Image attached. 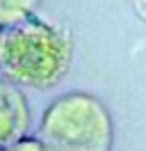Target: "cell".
<instances>
[{"instance_id": "cell-1", "label": "cell", "mask_w": 146, "mask_h": 151, "mask_svg": "<svg viewBox=\"0 0 146 151\" xmlns=\"http://www.w3.org/2000/svg\"><path fill=\"white\" fill-rule=\"evenodd\" d=\"M73 50V37L66 28L32 16L5 30L0 73L25 89H53L69 73Z\"/></svg>"}, {"instance_id": "cell-2", "label": "cell", "mask_w": 146, "mask_h": 151, "mask_svg": "<svg viewBox=\"0 0 146 151\" xmlns=\"http://www.w3.org/2000/svg\"><path fill=\"white\" fill-rule=\"evenodd\" d=\"M39 140L50 151H112L114 119L91 92H66L44 110Z\"/></svg>"}, {"instance_id": "cell-3", "label": "cell", "mask_w": 146, "mask_h": 151, "mask_svg": "<svg viewBox=\"0 0 146 151\" xmlns=\"http://www.w3.org/2000/svg\"><path fill=\"white\" fill-rule=\"evenodd\" d=\"M23 87L0 78V149L16 140L27 137L32 128V112Z\"/></svg>"}, {"instance_id": "cell-4", "label": "cell", "mask_w": 146, "mask_h": 151, "mask_svg": "<svg viewBox=\"0 0 146 151\" xmlns=\"http://www.w3.org/2000/svg\"><path fill=\"white\" fill-rule=\"evenodd\" d=\"M39 5L41 0H0V30L5 32L32 19Z\"/></svg>"}, {"instance_id": "cell-5", "label": "cell", "mask_w": 146, "mask_h": 151, "mask_svg": "<svg viewBox=\"0 0 146 151\" xmlns=\"http://www.w3.org/2000/svg\"><path fill=\"white\" fill-rule=\"evenodd\" d=\"M0 151H50L48 147L44 144V140H39V137H23V140H16L7 144V147H2Z\"/></svg>"}, {"instance_id": "cell-6", "label": "cell", "mask_w": 146, "mask_h": 151, "mask_svg": "<svg viewBox=\"0 0 146 151\" xmlns=\"http://www.w3.org/2000/svg\"><path fill=\"white\" fill-rule=\"evenodd\" d=\"M130 7L137 14V19L142 23H146V0H130Z\"/></svg>"}, {"instance_id": "cell-7", "label": "cell", "mask_w": 146, "mask_h": 151, "mask_svg": "<svg viewBox=\"0 0 146 151\" xmlns=\"http://www.w3.org/2000/svg\"><path fill=\"white\" fill-rule=\"evenodd\" d=\"M2 35H5V32H2V30H0V48H2Z\"/></svg>"}]
</instances>
